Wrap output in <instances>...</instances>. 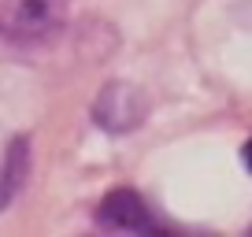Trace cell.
Segmentation results:
<instances>
[{"instance_id": "5", "label": "cell", "mask_w": 252, "mask_h": 237, "mask_svg": "<svg viewBox=\"0 0 252 237\" xmlns=\"http://www.w3.org/2000/svg\"><path fill=\"white\" fill-rule=\"evenodd\" d=\"M241 156H245V167H249V171H252V141H249V145H245V148H241Z\"/></svg>"}, {"instance_id": "2", "label": "cell", "mask_w": 252, "mask_h": 237, "mask_svg": "<svg viewBox=\"0 0 252 237\" xmlns=\"http://www.w3.org/2000/svg\"><path fill=\"white\" fill-rule=\"evenodd\" d=\"M96 222L104 230H123V234H156V219H152L149 204L137 197L134 189H111L104 193L100 207H96Z\"/></svg>"}, {"instance_id": "4", "label": "cell", "mask_w": 252, "mask_h": 237, "mask_svg": "<svg viewBox=\"0 0 252 237\" xmlns=\"http://www.w3.org/2000/svg\"><path fill=\"white\" fill-rule=\"evenodd\" d=\"M26 178H30V137L19 134L11 137L0 159V211H8L19 200V193L26 189Z\"/></svg>"}, {"instance_id": "1", "label": "cell", "mask_w": 252, "mask_h": 237, "mask_svg": "<svg viewBox=\"0 0 252 237\" xmlns=\"http://www.w3.org/2000/svg\"><path fill=\"white\" fill-rule=\"evenodd\" d=\"M145 111H149V100L141 89L126 86V82H108L93 100V122L108 134H130L141 126Z\"/></svg>"}, {"instance_id": "3", "label": "cell", "mask_w": 252, "mask_h": 237, "mask_svg": "<svg viewBox=\"0 0 252 237\" xmlns=\"http://www.w3.org/2000/svg\"><path fill=\"white\" fill-rule=\"evenodd\" d=\"M56 23L52 0H0V33L11 41H33Z\"/></svg>"}]
</instances>
